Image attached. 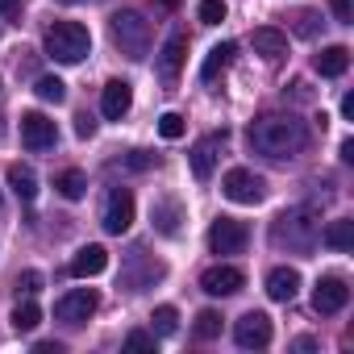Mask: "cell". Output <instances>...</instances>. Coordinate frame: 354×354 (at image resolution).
<instances>
[{
    "label": "cell",
    "mask_w": 354,
    "mask_h": 354,
    "mask_svg": "<svg viewBox=\"0 0 354 354\" xmlns=\"http://www.w3.org/2000/svg\"><path fill=\"white\" fill-rule=\"evenodd\" d=\"M150 321H154V333H158V337H171L175 329H180V313H175L171 304H158Z\"/></svg>",
    "instance_id": "cell-27"
},
{
    "label": "cell",
    "mask_w": 354,
    "mask_h": 354,
    "mask_svg": "<svg viewBox=\"0 0 354 354\" xmlns=\"http://www.w3.org/2000/svg\"><path fill=\"white\" fill-rule=\"evenodd\" d=\"M46 55L55 59V63H84L88 55H92V34H88V26H80V21H50L46 26Z\"/></svg>",
    "instance_id": "cell-3"
},
{
    "label": "cell",
    "mask_w": 354,
    "mask_h": 354,
    "mask_svg": "<svg viewBox=\"0 0 354 354\" xmlns=\"http://www.w3.org/2000/svg\"><path fill=\"white\" fill-rule=\"evenodd\" d=\"M129 104H133V88H129L125 80H109V84H104V96H100L104 117H109V121H121V117L129 113Z\"/></svg>",
    "instance_id": "cell-14"
},
{
    "label": "cell",
    "mask_w": 354,
    "mask_h": 354,
    "mask_svg": "<svg viewBox=\"0 0 354 354\" xmlns=\"http://www.w3.org/2000/svg\"><path fill=\"white\" fill-rule=\"evenodd\" d=\"M34 92H38V100H46V104H63V100H67V84H63L59 75H42V80L34 84Z\"/></svg>",
    "instance_id": "cell-26"
},
{
    "label": "cell",
    "mask_w": 354,
    "mask_h": 354,
    "mask_svg": "<svg viewBox=\"0 0 354 354\" xmlns=\"http://www.w3.org/2000/svg\"><path fill=\"white\" fill-rule=\"evenodd\" d=\"M9 188L17 192V201H34L38 196V175H34V167H26V162H13L9 167Z\"/></svg>",
    "instance_id": "cell-23"
},
{
    "label": "cell",
    "mask_w": 354,
    "mask_h": 354,
    "mask_svg": "<svg viewBox=\"0 0 354 354\" xmlns=\"http://www.w3.org/2000/svg\"><path fill=\"white\" fill-rule=\"evenodd\" d=\"M221 192L234 205H259L267 196V180H263V175H254V171H246V167H234V171H225Z\"/></svg>",
    "instance_id": "cell-5"
},
{
    "label": "cell",
    "mask_w": 354,
    "mask_h": 354,
    "mask_svg": "<svg viewBox=\"0 0 354 354\" xmlns=\"http://www.w3.org/2000/svg\"><path fill=\"white\" fill-rule=\"evenodd\" d=\"M317 238H321V221H317V209H313V205L288 209V213H279L275 225H271V242H275V246H288V250H296V254H308V250L317 246Z\"/></svg>",
    "instance_id": "cell-2"
},
{
    "label": "cell",
    "mask_w": 354,
    "mask_h": 354,
    "mask_svg": "<svg viewBox=\"0 0 354 354\" xmlns=\"http://www.w3.org/2000/svg\"><path fill=\"white\" fill-rule=\"evenodd\" d=\"M250 146L263 154V158H296L304 146H308V125L292 113H263L259 121H250Z\"/></svg>",
    "instance_id": "cell-1"
},
{
    "label": "cell",
    "mask_w": 354,
    "mask_h": 354,
    "mask_svg": "<svg viewBox=\"0 0 354 354\" xmlns=\"http://www.w3.org/2000/svg\"><path fill=\"white\" fill-rule=\"evenodd\" d=\"M63 5H84V0H63Z\"/></svg>",
    "instance_id": "cell-42"
},
{
    "label": "cell",
    "mask_w": 354,
    "mask_h": 354,
    "mask_svg": "<svg viewBox=\"0 0 354 354\" xmlns=\"http://www.w3.org/2000/svg\"><path fill=\"white\" fill-rule=\"evenodd\" d=\"M109 34H113V42L121 46V55L146 59V50H150V21H146L138 9L113 13V17H109Z\"/></svg>",
    "instance_id": "cell-4"
},
{
    "label": "cell",
    "mask_w": 354,
    "mask_h": 354,
    "mask_svg": "<svg viewBox=\"0 0 354 354\" xmlns=\"http://www.w3.org/2000/svg\"><path fill=\"white\" fill-rule=\"evenodd\" d=\"M184 59H188V34L175 30V34L167 38V46L158 50V80H162V84H175V80H180Z\"/></svg>",
    "instance_id": "cell-11"
},
{
    "label": "cell",
    "mask_w": 354,
    "mask_h": 354,
    "mask_svg": "<svg viewBox=\"0 0 354 354\" xmlns=\"http://www.w3.org/2000/svg\"><path fill=\"white\" fill-rule=\"evenodd\" d=\"M346 300H350V288H346L342 275H321V279H317V288H313V308H317V313L333 317V313L346 308Z\"/></svg>",
    "instance_id": "cell-9"
},
{
    "label": "cell",
    "mask_w": 354,
    "mask_h": 354,
    "mask_svg": "<svg viewBox=\"0 0 354 354\" xmlns=\"http://www.w3.org/2000/svg\"><path fill=\"white\" fill-rule=\"evenodd\" d=\"M342 162H354V142H350V138L342 142Z\"/></svg>",
    "instance_id": "cell-41"
},
{
    "label": "cell",
    "mask_w": 354,
    "mask_h": 354,
    "mask_svg": "<svg viewBox=\"0 0 354 354\" xmlns=\"http://www.w3.org/2000/svg\"><path fill=\"white\" fill-rule=\"evenodd\" d=\"M329 9L342 26H354V0H329Z\"/></svg>",
    "instance_id": "cell-34"
},
{
    "label": "cell",
    "mask_w": 354,
    "mask_h": 354,
    "mask_svg": "<svg viewBox=\"0 0 354 354\" xmlns=\"http://www.w3.org/2000/svg\"><path fill=\"white\" fill-rule=\"evenodd\" d=\"M321 242H325L329 250H337V254H350V250H354V221H346V217L329 221L325 234H321Z\"/></svg>",
    "instance_id": "cell-22"
},
{
    "label": "cell",
    "mask_w": 354,
    "mask_h": 354,
    "mask_svg": "<svg viewBox=\"0 0 354 354\" xmlns=\"http://www.w3.org/2000/svg\"><path fill=\"white\" fill-rule=\"evenodd\" d=\"M92 313H96V292L92 288H75V292L59 296V304H55V321H63V325H84Z\"/></svg>",
    "instance_id": "cell-8"
},
{
    "label": "cell",
    "mask_w": 354,
    "mask_h": 354,
    "mask_svg": "<svg viewBox=\"0 0 354 354\" xmlns=\"http://www.w3.org/2000/svg\"><path fill=\"white\" fill-rule=\"evenodd\" d=\"M296 292H300V271H296V267H275V271L267 275V296H271V300L288 304V300H296Z\"/></svg>",
    "instance_id": "cell-16"
},
{
    "label": "cell",
    "mask_w": 354,
    "mask_h": 354,
    "mask_svg": "<svg viewBox=\"0 0 354 354\" xmlns=\"http://www.w3.org/2000/svg\"><path fill=\"white\" fill-rule=\"evenodd\" d=\"M38 321H42V308H38L34 300H21V304L13 308V329H17V333H34Z\"/></svg>",
    "instance_id": "cell-25"
},
{
    "label": "cell",
    "mask_w": 354,
    "mask_h": 354,
    "mask_svg": "<svg viewBox=\"0 0 354 354\" xmlns=\"http://www.w3.org/2000/svg\"><path fill=\"white\" fill-rule=\"evenodd\" d=\"M234 55H238V46H234V42H221V46H213V50L205 55V63H201V80H205V84H213V80H217V75H221V71L234 63Z\"/></svg>",
    "instance_id": "cell-21"
},
{
    "label": "cell",
    "mask_w": 354,
    "mask_h": 354,
    "mask_svg": "<svg viewBox=\"0 0 354 354\" xmlns=\"http://www.w3.org/2000/svg\"><path fill=\"white\" fill-rule=\"evenodd\" d=\"M121 162H125L129 171H150V167H158V154H146V150H129Z\"/></svg>",
    "instance_id": "cell-32"
},
{
    "label": "cell",
    "mask_w": 354,
    "mask_h": 354,
    "mask_svg": "<svg viewBox=\"0 0 354 354\" xmlns=\"http://www.w3.org/2000/svg\"><path fill=\"white\" fill-rule=\"evenodd\" d=\"M109 267V250L104 246H84L75 259H71V275L75 279H92V275H100Z\"/></svg>",
    "instance_id": "cell-17"
},
{
    "label": "cell",
    "mask_w": 354,
    "mask_h": 354,
    "mask_svg": "<svg viewBox=\"0 0 354 354\" xmlns=\"http://www.w3.org/2000/svg\"><path fill=\"white\" fill-rule=\"evenodd\" d=\"M246 242H250V230L234 217H217L213 230H209V250L213 254H242Z\"/></svg>",
    "instance_id": "cell-6"
},
{
    "label": "cell",
    "mask_w": 354,
    "mask_h": 354,
    "mask_svg": "<svg viewBox=\"0 0 354 354\" xmlns=\"http://www.w3.org/2000/svg\"><path fill=\"white\" fill-rule=\"evenodd\" d=\"M0 17H21V0H0Z\"/></svg>",
    "instance_id": "cell-38"
},
{
    "label": "cell",
    "mask_w": 354,
    "mask_h": 354,
    "mask_svg": "<svg viewBox=\"0 0 354 354\" xmlns=\"http://www.w3.org/2000/svg\"><path fill=\"white\" fill-rule=\"evenodd\" d=\"M313 67H317V75L337 80V75H346V67H350V50H346V46H325V50L313 59Z\"/></svg>",
    "instance_id": "cell-20"
},
{
    "label": "cell",
    "mask_w": 354,
    "mask_h": 354,
    "mask_svg": "<svg viewBox=\"0 0 354 354\" xmlns=\"http://www.w3.org/2000/svg\"><path fill=\"white\" fill-rule=\"evenodd\" d=\"M292 30H296L300 38H313V34L321 30V13H313V9H304V13H296V17H292Z\"/></svg>",
    "instance_id": "cell-31"
},
{
    "label": "cell",
    "mask_w": 354,
    "mask_h": 354,
    "mask_svg": "<svg viewBox=\"0 0 354 354\" xmlns=\"http://www.w3.org/2000/svg\"><path fill=\"white\" fill-rule=\"evenodd\" d=\"M21 142L30 150H50L59 142V129L46 113H21Z\"/></svg>",
    "instance_id": "cell-12"
},
{
    "label": "cell",
    "mask_w": 354,
    "mask_h": 354,
    "mask_svg": "<svg viewBox=\"0 0 354 354\" xmlns=\"http://www.w3.org/2000/svg\"><path fill=\"white\" fill-rule=\"evenodd\" d=\"M342 117H346V121H354V92H346V96H342Z\"/></svg>",
    "instance_id": "cell-40"
},
{
    "label": "cell",
    "mask_w": 354,
    "mask_h": 354,
    "mask_svg": "<svg viewBox=\"0 0 354 354\" xmlns=\"http://www.w3.org/2000/svg\"><path fill=\"white\" fill-rule=\"evenodd\" d=\"M17 292H26V296L42 292V275H38V271H21V279H17Z\"/></svg>",
    "instance_id": "cell-35"
},
{
    "label": "cell",
    "mask_w": 354,
    "mask_h": 354,
    "mask_svg": "<svg viewBox=\"0 0 354 354\" xmlns=\"http://www.w3.org/2000/svg\"><path fill=\"white\" fill-rule=\"evenodd\" d=\"M0 133H5V121H0Z\"/></svg>",
    "instance_id": "cell-43"
},
{
    "label": "cell",
    "mask_w": 354,
    "mask_h": 354,
    "mask_svg": "<svg viewBox=\"0 0 354 354\" xmlns=\"http://www.w3.org/2000/svg\"><path fill=\"white\" fill-rule=\"evenodd\" d=\"M125 350H154V333H146V329L125 333Z\"/></svg>",
    "instance_id": "cell-33"
},
{
    "label": "cell",
    "mask_w": 354,
    "mask_h": 354,
    "mask_svg": "<svg viewBox=\"0 0 354 354\" xmlns=\"http://www.w3.org/2000/svg\"><path fill=\"white\" fill-rule=\"evenodd\" d=\"M217 142H225V133L217 138H205V142H196L192 146V175H196V180H209V175H213V167H217Z\"/></svg>",
    "instance_id": "cell-19"
},
{
    "label": "cell",
    "mask_w": 354,
    "mask_h": 354,
    "mask_svg": "<svg viewBox=\"0 0 354 354\" xmlns=\"http://www.w3.org/2000/svg\"><path fill=\"white\" fill-rule=\"evenodd\" d=\"M242 283H246V275L238 267H230V263H217V267H209L201 275V288L209 296H234V292H242Z\"/></svg>",
    "instance_id": "cell-13"
},
{
    "label": "cell",
    "mask_w": 354,
    "mask_h": 354,
    "mask_svg": "<svg viewBox=\"0 0 354 354\" xmlns=\"http://www.w3.org/2000/svg\"><path fill=\"white\" fill-rule=\"evenodd\" d=\"M225 0H201V9H196V17L205 21V26H221L225 21Z\"/></svg>",
    "instance_id": "cell-29"
},
{
    "label": "cell",
    "mask_w": 354,
    "mask_h": 354,
    "mask_svg": "<svg viewBox=\"0 0 354 354\" xmlns=\"http://www.w3.org/2000/svg\"><path fill=\"white\" fill-rule=\"evenodd\" d=\"M55 188H59V196H67V201H84L88 196V175L84 171H63L59 180H55Z\"/></svg>",
    "instance_id": "cell-24"
},
{
    "label": "cell",
    "mask_w": 354,
    "mask_h": 354,
    "mask_svg": "<svg viewBox=\"0 0 354 354\" xmlns=\"http://www.w3.org/2000/svg\"><path fill=\"white\" fill-rule=\"evenodd\" d=\"M250 46H254V55H263L267 63H279V59L288 55V38H283L279 30H271V26H259V30L250 34Z\"/></svg>",
    "instance_id": "cell-15"
},
{
    "label": "cell",
    "mask_w": 354,
    "mask_h": 354,
    "mask_svg": "<svg viewBox=\"0 0 354 354\" xmlns=\"http://www.w3.org/2000/svg\"><path fill=\"white\" fill-rule=\"evenodd\" d=\"M100 225H104V234H117V238L133 225V196H129V188H113V192L104 196Z\"/></svg>",
    "instance_id": "cell-7"
},
{
    "label": "cell",
    "mask_w": 354,
    "mask_h": 354,
    "mask_svg": "<svg viewBox=\"0 0 354 354\" xmlns=\"http://www.w3.org/2000/svg\"><path fill=\"white\" fill-rule=\"evenodd\" d=\"M217 333H221V313H213V308L196 313V337H201V342H213Z\"/></svg>",
    "instance_id": "cell-28"
},
{
    "label": "cell",
    "mask_w": 354,
    "mask_h": 354,
    "mask_svg": "<svg viewBox=\"0 0 354 354\" xmlns=\"http://www.w3.org/2000/svg\"><path fill=\"white\" fill-rule=\"evenodd\" d=\"M75 133H80V138H92V133H96V121H92L88 113H80V117H75Z\"/></svg>",
    "instance_id": "cell-36"
},
{
    "label": "cell",
    "mask_w": 354,
    "mask_h": 354,
    "mask_svg": "<svg viewBox=\"0 0 354 354\" xmlns=\"http://www.w3.org/2000/svg\"><path fill=\"white\" fill-rule=\"evenodd\" d=\"M184 129H188V125H184V117H180V113H162V117H158V133H162L167 142L184 138Z\"/></svg>",
    "instance_id": "cell-30"
},
{
    "label": "cell",
    "mask_w": 354,
    "mask_h": 354,
    "mask_svg": "<svg viewBox=\"0 0 354 354\" xmlns=\"http://www.w3.org/2000/svg\"><path fill=\"white\" fill-rule=\"evenodd\" d=\"M150 217H154V230L158 234H180V221H184V209H180V201H171V196H162V201H154V209H150Z\"/></svg>",
    "instance_id": "cell-18"
},
{
    "label": "cell",
    "mask_w": 354,
    "mask_h": 354,
    "mask_svg": "<svg viewBox=\"0 0 354 354\" xmlns=\"http://www.w3.org/2000/svg\"><path fill=\"white\" fill-rule=\"evenodd\" d=\"M234 342H238L242 350H263V346H271V317H267V313H246V317H238Z\"/></svg>",
    "instance_id": "cell-10"
},
{
    "label": "cell",
    "mask_w": 354,
    "mask_h": 354,
    "mask_svg": "<svg viewBox=\"0 0 354 354\" xmlns=\"http://www.w3.org/2000/svg\"><path fill=\"white\" fill-rule=\"evenodd\" d=\"M34 354H63V342H34Z\"/></svg>",
    "instance_id": "cell-39"
},
{
    "label": "cell",
    "mask_w": 354,
    "mask_h": 354,
    "mask_svg": "<svg viewBox=\"0 0 354 354\" xmlns=\"http://www.w3.org/2000/svg\"><path fill=\"white\" fill-rule=\"evenodd\" d=\"M288 88H292V96H296V100H313V88H308L304 80H292Z\"/></svg>",
    "instance_id": "cell-37"
}]
</instances>
